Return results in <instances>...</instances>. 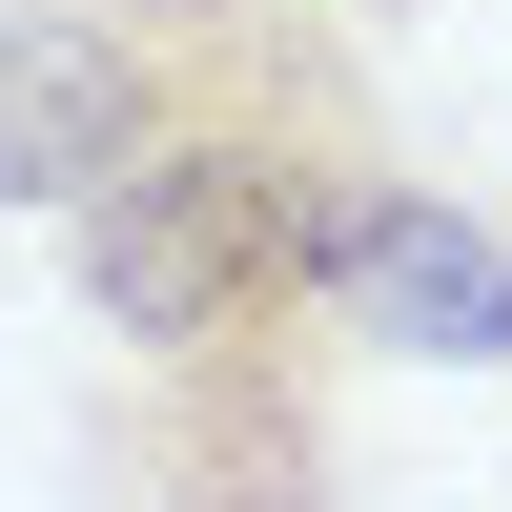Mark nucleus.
<instances>
[{
    "mask_svg": "<svg viewBox=\"0 0 512 512\" xmlns=\"http://www.w3.org/2000/svg\"><path fill=\"white\" fill-rule=\"evenodd\" d=\"M328 308H349L369 369H512V226L390 164L349 205V246H328Z\"/></svg>",
    "mask_w": 512,
    "mask_h": 512,
    "instance_id": "nucleus-2",
    "label": "nucleus"
},
{
    "mask_svg": "<svg viewBox=\"0 0 512 512\" xmlns=\"http://www.w3.org/2000/svg\"><path fill=\"white\" fill-rule=\"evenodd\" d=\"M349 308H246L205 349H103L82 512H349Z\"/></svg>",
    "mask_w": 512,
    "mask_h": 512,
    "instance_id": "nucleus-1",
    "label": "nucleus"
}]
</instances>
